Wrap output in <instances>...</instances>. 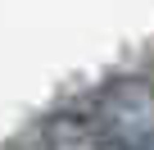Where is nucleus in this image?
I'll return each mask as SVG.
<instances>
[{
    "mask_svg": "<svg viewBox=\"0 0 154 150\" xmlns=\"http://www.w3.org/2000/svg\"><path fill=\"white\" fill-rule=\"evenodd\" d=\"M104 150H122V145H113V141H104Z\"/></svg>",
    "mask_w": 154,
    "mask_h": 150,
    "instance_id": "4",
    "label": "nucleus"
},
{
    "mask_svg": "<svg viewBox=\"0 0 154 150\" xmlns=\"http://www.w3.org/2000/svg\"><path fill=\"white\" fill-rule=\"evenodd\" d=\"M136 150H154V136H149V141H145V145H136Z\"/></svg>",
    "mask_w": 154,
    "mask_h": 150,
    "instance_id": "3",
    "label": "nucleus"
},
{
    "mask_svg": "<svg viewBox=\"0 0 154 150\" xmlns=\"http://www.w3.org/2000/svg\"><path fill=\"white\" fill-rule=\"evenodd\" d=\"M95 127L122 150L145 145L154 136V87L145 78H113L95 96Z\"/></svg>",
    "mask_w": 154,
    "mask_h": 150,
    "instance_id": "1",
    "label": "nucleus"
},
{
    "mask_svg": "<svg viewBox=\"0 0 154 150\" xmlns=\"http://www.w3.org/2000/svg\"><path fill=\"white\" fill-rule=\"evenodd\" d=\"M45 136H50V150H104V132L86 118H54Z\"/></svg>",
    "mask_w": 154,
    "mask_h": 150,
    "instance_id": "2",
    "label": "nucleus"
}]
</instances>
